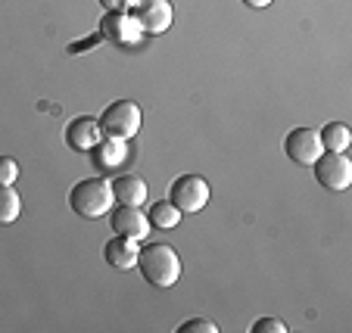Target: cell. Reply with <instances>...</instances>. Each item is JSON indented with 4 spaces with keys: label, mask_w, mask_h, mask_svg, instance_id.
<instances>
[{
    "label": "cell",
    "mask_w": 352,
    "mask_h": 333,
    "mask_svg": "<svg viewBox=\"0 0 352 333\" xmlns=\"http://www.w3.org/2000/svg\"><path fill=\"white\" fill-rule=\"evenodd\" d=\"M134 268L144 274L146 284H153V287H160V290H168V287H175L181 277L178 249L168 246V243H150V246L140 249Z\"/></svg>",
    "instance_id": "obj_1"
},
{
    "label": "cell",
    "mask_w": 352,
    "mask_h": 333,
    "mask_svg": "<svg viewBox=\"0 0 352 333\" xmlns=\"http://www.w3.org/2000/svg\"><path fill=\"white\" fill-rule=\"evenodd\" d=\"M69 206L75 215L87 221H97L103 215L113 212L116 196H113V184L107 178H85L69 190Z\"/></svg>",
    "instance_id": "obj_2"
},
{
    "label": "cell",
    "mask_w": 352,
    "mask_h": 333,
    "mask_svg": "<svg viewBox=\"0 0 352 333\" xmlns=\"http://www.w3.org/2000/svg\"><path fill=\"white\" fill-rule=\"evenodd\" d=\"M100 128L107 137H122V140H131L134 134L140 131L144 125V113L134 100H113L103 113H100Z\"/></svg>",
    "instance_id": "obj_3"
},
{
    "label": "cell",
    "mask_w": 352,
    "mask_h": 333,
    "mask_svg": "<svg viewBox=\"0 0 352 333\" xmlns=\"http://www.w3.org/2000/svg\"><path fill=\"white\" fill-rule=\"evenodd\" d=\"M168 200L181 209V215H193L199 209H206L209 203V184L199 174H178L168 184Z\"/></svg>",
    "instance_id": "obj_4"
},
{
    "label": "cell",
    "mask_w": 352,
    "mask_h": 333,
    "mask_svg": "<svg viewBox=\"0 0 352 333\" xmlns=\"http://www.w3.org/2000/svg\"><path fill=\"white\" fill-rule=\"evenodd\" d=\"M315 181H318L324 190H333V194H343L352 184V162L346 159V153H321L315 159Z\"/></svg>",
    "instance_id": "obj_5"
},
{
    "label": "cell",
    "mask_w": 352,
    "mask_h": 333,
    "mask_svg": "<svg viewBox=\"0 0 352 333\" xmlns=\"http://www.w3.org/2000/svg\"><path fill=\"white\" fill-rule=\"evenodd\" d=\"M100 38L113 47H138L144 41V28L134 19V13H103Z\"/></svg>",
    "instance_id": "obj_6"
},
{
    "label": "cell",
    "mask_w": 352,
    "mask_h": 333,
    "mask_svg": "<svg viewBox=\"0 0 352 333\" xmlns=\"http://www.w3.org/2000/svg\"><path fill=\"white\" fill-rule=\"evenodd\" d=\"M284 153L296 165H315V159L324 153L318 128H293L284 137Z\"/></svg>",
    "instance_id": "obj_7"
},
{
    "label": "cell",
    "mask_w": 352,
    "mask_h": 333,
    "mask_svg": "<svg viewBox=\"0 0 352 333\" xmlns=\"http://www.w3.org/2000/svg\"><path fill=\"white\" fill-rule=\"evenodd\" d=\"M109 227H113L119 237H128V240H146L150 237V218H146V212L140 206H122V203H116L113 212H109Z\"/></svg>",
    "instance_id": "obj_8"
},
{
    "label": "cell",
    "mask_w": 352,
    "mask_h": 333,
    "mask_svg": "<svg viewBox=\"0 0 352 333\" xmlns=\"http://www.w3.org/2000/svg\"><path fill=\"white\" fill-rule=\"evenodd\" d=\"M131 13L140 22L144 34H166L175 22L172 0H138Z\"/></svg>",
    "instance_id": "obj_9"
},
{
    "label": "cell",
    "mask_w": 352,
    "mask_h": 333,
    "mask_svg": "<svg viewBox=\"0 0 352 333\" xmlns=\"http://www.w3.org/2000/svg\"><path fill=\"white\" fill-rule=\"evenodd\" d=\"M100 137H103V128H100V122L94 119V115H78V119H72L66 125V143H69V150L91 153V150L100 143Z\"/></svg>",
    "instance_id": "obj_10"
},
{
    "label": "cell",
    "mask_w": 352,
    "mask_h": 333,
    "mask_svg": "<svg viewBox=\"0 0 352 333\" xmlns=\"http://www.w3.org/2000/svg\"><path fill=\"white\" fill-rule=\"evenodd\" d=\"M91 159L97 172H119L128 159V140L122 137H100V143L91 150Z\"/></svg>",
    "instance_id": "obj_11"
},
{
    "label": "cell",
    "mask_w": 352,
    "mask_h": 333,
    "mask_svg": "<svg viewBox=\"0 0 352 333\" xmlns=\"http://www.w3.org/2000/svg\"><path fill=\"white\" fill-rule=\"evenodd\" d=\"M138 255H140L138 240H128V237H119V233H116L113 240L103 243V259L116 271H131L138 265Z\"/></svg>",
    "instance_id": "obj_12"
},
{
    "label": "cell",
    "mask_w": 352,
    "mask_h": 333,
    "mask_svg": "<svg viewBox=\"0 0 352 333\" xmlns=\"http://www.w3.org/2000/svg\"><path fill=\"white\" fill-rule=\"evenodd\" d=\"M113 184V196L122 206H144L146 203V181L140 174H119Z\"/></svg>",
    "instance_id": "obj_13"
},
{
    "label": "cell",
    "mask_w": 352,
    "mask_h": 333,
    "mask_svg": "<svg viewBox=\"0 0 352 333\" xmlns=\"http://www.w3.org/2000/svg\"><path fill=\"white\" fill-rule=\"evenodd\" d=\"M318 134H321V147H324L327 153H346L352 143V131L346 122H327Z\"/></svg>",
    "instance_id": "obj_14"
},
{
    "label": "cell",
    "mask_w": 352,
    "mask_h": 333,
    "mask_svg": "<svg viewBox=\"0 0 352 333\" xmlns=\"http://www.w3.org/2000/svg\"><path fill=\"white\" fill-rule=\"evenodd\" d=\"M146 218H150L153 227H160V231H172V227L181 225V209L172 200H160V203H150Z\"/></svg>",
    "instance_id": "obj_15"
},
{
    "label": "cell",
    "mask_w": 352,
    "mask_h": 333,
    "mask_svg": "<svg viewBox=\"0 0 352 333\" xmlns=\"http://www.w3.org/2000/svg\"><path fill=\"white\" fill-rule=\"evenodd\" d=\"M22 212V200L13 184H0V225H13Z\"/></svg>",
    "instance_id": "obj_16"
},
{
    "label": "cell",
    "mask_w": 352,
    "mask_h": 333,
    "mask_svg": "<svg viewBox=\"0 0 352 333\" xmlns=\"http://www.w3.org/2000/svg\"><path fill=\"white\" fill-rule=\"evenodd\" d=\"M178 333H219V327L209 318H190L184 324H178Z\"/></svg>",
    "instance_id": "obj_17"
},
{
    "label": "cell",
    "mask_w": 352,
    "mask_h": 333,
    "mask_svg": "<svg viewBox=\"0 0 352 333\" xmlns=\"http://www.w3.org/2000/svg\"><path fill=\"white\" fill-rule=\"evenodd\" d=\"M19 181V162L13 156H0V184H16Z\"/></svg>",
    "instance_id": "obj_18"
},
{
    "label": "cell",
    "mask_w": 352,
    "mask_h": 333,
    "mask_svg": "<svg viewBox=\"0 0 352 333\" xmlns=\"http://www.w3.org/2000/svg\"><path fill=\"white\" fill-rule=\"evenodd\" d=\"M250 330L253 333H287V324L280 318H259Z\"/></svg>",
    "instance_id": "obj_19"
},
{
    "label": "cell",
    "mask_w": 352,
    "mask_h": 333,
    "mask_svg": "<svg viewBox=\"0 0 352 333\" xmlns=\"http://www.w3.org/2000/svg\"><path fill=\"white\" fill-rule=\"evenodd\" d=\"M97 3L107 10V13H131L138 0H97Z\"/></svg>",
    "instance_id": "obj_20"
},
{
    "label": "cell",
    "mask_w": 352,
    "mask_h": 333,
    "mask_svg": "<svg viewBox=\"0 0 352 333\" xmlns=\"http://www.w3.org/2000/svg\"><path fill=\"white\" fill-rule=\"evenodd\" d=\"M240 3H243V7H250V10H265L272 0H240Z\"/></svg>",
    "instance_id": "obj_21"
}]
</instances>
